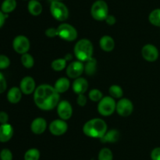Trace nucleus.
Returning <instances> with one entry per match:
<instances>
[{
	"label": "nucleus",
	"instance_id": "nucleus-1",
	"mask_svg": "<svg viewBox=\"0 0 160 160\" xmlns=\"http://www.w3.org/2000/svg\"><path fill=\"white\" fill-rule=\"evenodd\" d=\"M34 100L36 106L44 111H49L56 108L59 103V93L54 86L42 84L34 92Z\"/></svg>",
	"mask_w": 160,
	"mask_h": 160
},
{
	"label": "nucleus",
	"instance_id": "nucleus-2",
	"mask_svg": "<svg viewBox=\"0 0 160 160\" xmlns=\"http://www.w3.org/2000/svg\"><path fill=\"white\" fill-rule=\"evenodd\" d=\"M83 132L89 137L100 139L107 132V125L102 119H91L84 125Z\"/></svg>",
	"mask_w": 160,
	"mask_h": 160
},
{
	"label": "nucleus",
	"instance_id": "nucleus-3",
	"mask_svg": "<svg viewBox=\"0 0 160 160\" xmlns=\"http://www.w3.org/2000/svg\"><path fill=\"white\" fill-rule=\"evenodd\" d=\"M93 49V45L90 40L83 39L75 44L73 51L78 61L81 62H85L92 57Z\"/></svg>",
	"mask_w": 160,
	"mask_h": 160
},
{
	"label": "nucleus",
	"instance_id": "nucleus-4",
	"mask_svg": "<svg viewBox=\"0 0 160 160\" xmlns=\"http://www.w3.org/2000/svg\"><path fill=\"white\" fill-rule=\"evenodd\" d=\"M109 8L107 3L103 0H97L92 4L91 8V14L95 20H105L109 15Z\"/></svg>",
	"mask_w": 160,
	"mask_h": 160
},
{
	"label": "nucleus",
	"instance_id": "nucleus-5",
	"mask_svg": "<svg viewBox=\"0 0 160 160\" xmlns=\"http://www.w3.org/2000/svg\"><path fill=\"white\" fill-rule=\"evenodd\" d=\"M50 11L52 17L59 21H64L69 17L68 8L60 1H52Z\"/></svg>",
	"mask_w": 160,
	"mask_h": 160
},
{
	"label": "nucleus",
	"instance_id": "nucleus-6",
	"mask_svg": "<svg viewBox=\"0 0 160 160\" xmlns=\"http://www.w3.org/2000/svg\"><path fill=\"white\" fill-rule=\"evenodd\" d=\"M117 103L113 97H104L98 102V111L103 116H109L115 111Z\"/></svg>",
	"mask_w": 160,
	"mask_h": 160
},
{
	"label": "nucleus",
	"instance_id": "nucleus-7",
	"mask_svg": "<svg viewBox=\"0 0 160 160\" xmlns=\"http://www.w3.org/2000/svg\"><path fill=\"white\" fill-rule=\"evenodd\" d=\"M58 36L63 40L72 42L78 37V31L69 24H61L57 28Z\"/></svg>",
	"mask_w": 160,
	"mask_h": 160
},
{
	"label": "nucleus",
	"instance_id": "nucleus-8",
	"mask_svg": "<svg viewBox=\"0 0 160 160\" xmlns=\"http://www.w3.org/2000/svg\"><path fill=\"white\" fill-rule=\"evenodd\" d=\"M13 50L20 54H24L28 53L30 49V41L26 36L18 35L13 39L12 42Z\"/></svg>",
	"mask_w": 160,
	"mask_h": 160
},
{
	"label": "nucleus",
	"instance_id": "nucleus-9",
	"mask_svg": "<svg viewBox=\"0 0 160 160\" xmlns=\"http://www.w3.org/2000/svg\"><path fill=\"white\" fill-rule=\"evenodd\" d=\"M133 110H134V106L132 102L129 99L122 98L117 103L116 111L120 116L128 117L132 113Z\"/></svg>",
	"mask_w": 160,
	"mask_h": 160
},
{
	"label": "nucleus",
	"instance_id": "nucleus-10",
	"mask_svg": "<svg viewBox=\"0 0 160 160\" xmlns=\"http://www.w3.org/2000/svg\"><path fill=\"white\" fill-rule=\"evenodd\" d=\"M84 72V65L80 61H73L67 67V75L70 78H79Z\"/></svg>",
	"mask_w": 160,
	"mask_h": 160
},
{
	"label": "nucleus",
	"instance_id": "nucleus-11",
	"mask_svg": "<svg viewBox=\"0 0 160 160\" xmlns=\"http://www.w3.org/2000/svg\"><path fill=\"white\" fill-rule=\"evenodd\" d=\"M142 55L145 61L154 62L159 57V50L154 45L147 44L142 49Z\"/></svg>",
	"mask_w": 160,
	"mask_h": 160
},
{
	"label": "nucleus",
	"instance_id": "nucleus-12",
	"mask_svg": "<svg viewBox=\"0 0 160 160\" xmlns=\"http://www.w3.org/2000/svg\"><path fill=\"white\" fill-rule=\"evenodd\" d=\"M57 113L59 118L62 120H68L73 114V108L70 102L67 100L59 101L57 105Z\"/></svg>",
	"mask_w": 160,
	"mask_h": 160
},
{
	"label": "nucleus",
	"instance_id": "nucleus-13",
	"mask_svg": "<svg viewBox=\"0 0 160 160\" xmlns=\"http://www.w3.org/2000/svg\"><path fill=\"white\" fill-rule=\"evenodd\" d=\"M68 129L67 122L62 119H56L49 125V131L55 136H61L67 132Z\"/></svg>",
	"mask_w": 160,
	"mask_h": 160
},
{
	"label": "nucleus",
	"instance_id": "nucleus-14",
	"mask_svg": "<svg viewBox=\"0 0 160 160\" xmlns=\"http://www.w3.org/2000/svg\"><path fill=\"white\" fill-rule=\"evenodd\" d=\"M20 89L22 93L26 95H29L35 91V82L32 77L26 76L22 78L20 83Z\"/></svg>",
	"mask_w": 160,
	"mask_h": 160
},
{
	"label": "nucleus",
	"instance_id": "nucleus-15",
	"mask_svg": "<svg viewBox=\"0 0 160 160\" xmlns=\"http://www.w3.org/2000/svg\"><path fill=\"white\" fill-rule=\"evenodd\" d=\"M47 127V122L43 118H36L33 120L31 125V130L35 134H42L45 131Z\"/></svg>",
	"mask_w": 160,
	"mask_h": 160
},
{
	"label": "nucleus",
	"instance_id": "nucleus-16",
	"mask_svg": "<svg viewBox=\"0 0 160 160\" xmlns=\"http://www.w3.org/2000/svg\"><path fill=\"white\" fill-rule=\"evenodd\" d=\"M13 135V128L9 123L1 124L0 125V142L9 141Z\"/></svg>",
	"mask_w": 160,
	"mask_h": 160
},
{
	"label": "nucleus",
	"instance_id": "nucleus-17",
	"mask_svg": "<svg viewBox=\"0 0 160 160\" xmlns=\"http://www.w3.org/2000/svg\"><path fill=\"white\" fill-rule=\"evenodd\" d=\"M88 88V83L84 78H76L73 83V90L77 94H84Z\"/></svg>",
	"mask_w": 160,
	"mask_h": 160
},
{
	"label": "nucleus",
	"instance_id": "nucleus-18",
	"mask_svg": "<svg viewBox=\"0 0 160 160\" xmlns=\"http://www.w3.org/2000/svg\"><path fill=\"white\" fill-rule=\"evenodd\" d=\"M99 45L103 51L110 52L115 47V42L112 37L109 35H104L100 39Z\"/></svg>",
	"mask_w": 160,
	"mask_h": 160
},
{
	"label": "nucleus",
	"instance_id": "nucleus-19",
	"mask_svg": "<svg viewBox=\"0 0 160 160\" xmlns=\"http://www.w3.org/2000/svg\"><path fill=\"white\" fill-rule=\"evenodd\" d=\"M22 91L18 87H12L7 93V100L12 104H17L21 100Z\"/></svg>",
	"mask_w": 160,
	"mask_h": 160
},
{
	"label": "nucleus",
	"instance_id": "nucleus-20",
	"mask_svg": "<svg viewBox=\"0 0 160 160\" xmlns=\"http://www.w3.org/2000/svg\"><path fill=\"white\" fill-rule=\"evenodd\" d=\"M54 88L59 93H62L68 90L70 88V81L67 78H59L57 81L55 83Z\"/></svg>",
	"mask_w": 160,
	"mask_h": 160
},
{
	"label": "nucleus",
	"instance_id": "nucleus-21",
	"mask_svg": "<svg viewBox=\"0 0 160 160\" xmlns=\"http://www.w3.org/2000/svg\"><path fill=\"white\" fill-rule=\"evenodd\" d=\"M120 137V133L117 130H111L106 132L104 136L100 138V141L102 143H114L117 142Z\"/></svg>",
	"mask_w": 160,
	"mask_h": 160
},
{
	"label": "nucleus",
	"instance_id": "nucleus-22",
	"mask_svg": "<svg viewBox=\"0 0 160 160\" xmlns=\"http://www.w3.org/2000/svg\"><path fill=\"white\" fill-rule=\"evenodd\" d=\"M28 9L30 13L33 16H38L42 12V6L38 0H30Z\"/></svg>",
	"mask_w": 160,
	"mask_h": 160
},
{
	"label": "nucleus",
	"instance_id": "nucleus-23",
	"mask_svg": "<svg viewBox=\"0 0 160 160\" xmlns=\"http://www.w3.org/2000/svg\"><path fill=\"white\" fill-rule=\"evenodd\" d=\"M85 64H84V72L87 74L88 75H92L95 73L96 72V67H97V61L95 58L92 57L87 61H85Z\"/></svg>",
	"mask_w": 160,
	"mask_h": 160
},
{
	"label": "nucleus",
	"instance_id": "nucleus-24",
	"mask_svg": "<svg viewBox=\"0 0 160 160\" xmlns=\"http://www.w3.org/2000/svg\"><path fill=\"white\" fill-rule=\"evenodd\" d=\"M17 7V1L16 0H4L1 5V10L4 13L8 14L12 12Z\"/></svg>",
	"mask_w": 160,
	"mask_h": 160
},
{
	"label": "nucleus",
	"instance_id": "nucleus-25",
	"mask_svg": "<svg viewBox=\"0 0 160 160\" xmlns=\"http://www.w3.org/2000/svg\"><path fill=\"white\" fill-rule=\"evenodd\" d=\"M148 20L154 26L160 27V8L154 9L150 13Z\"/></svg>",
	"mask_w": 160,
	"mask_h": 160
},
{
	"label": "nucleus",
	"instance_id": "nucleus-26",
	"mask_svg": "<svg viewBox=\"0 0 160 160\" xmlns=\"http://www.w3.org/2000/svg\"><path fill=\"white\" fill-rule=\"evenodd\" d=\"M52 68L56 72H60L63 70L67 66V60L65 58H59V59L54 60L52 62Z\"/></svg>",
	"mask_w": 160,
	"mask_h": 160
},
{
	"label": "nucleus",
	"instance_id": "nucleus-27",
	"mask_svg": "<svg viewBox=\"0 0 160 160\" xmlns=\"http://www.w3.org/2000/svg\"><path fill=\"white\" fill-rule=\"evenodd\" d=\"M40 152L37 148H30L25 152L24 160H39Z\"/></svg>",
	"mask_w": 160,
	"mask_h": 160
},
{
	"label": "nucleus",
	"instance_id": "nucleus-28",
	"mask_svg": "<svg viewBox=\"0 0 160 160\" xmlns=\"http://www.w3.org/2000/svg\"><path fill=\"white\" fill-rule=\"evenodd\" d=\"M21 63L23 67H25L26 68H31L34 64V58L31 54L26 53L24 54H22Z\"/></svg>",
	"mask_w": 160,
	"mask_h": 160
},
{
	"label": "nucleus",
	"instance_id": "nucleus-29",
	"mask_svg": "<svg viewBox=\"0 0 160 160\" xmlns=\"http://www.w3.org/2000/svg\"><path fill=\"white\" fill-rule=\"evenodd\" d=\"M113 155L112 151L108 147H104L101 149L98 155V160H112Z\"/></svg>",
	"mask_w": 160,
	"mask_h": 160
},
{
	"label": "nucleus",
	"instance_id": "nucleus-30",
	"mask_svg": "<svg viewBox=\"0 0 160 160\" xmlns=\"http://www.w3.org/2000/svg\"><path fill=\"white\" fill-rule=\"evenodd\" d=\"M109 94L113 98H121L123 97V89L118 85H112L109 89Z\"/></svg>",
	"mask_w": 160,
	"mask_h": 160
},
{
	"label": "nucleus",
	"instance_id": "nucleus-31",
	"mask_svg": "<svg viewBox=\"0 0 160 160\" xmlns=\"http://www.w3.org/2000/svg\"><path fill=\"white\" fill-rule=\"evenodd\" d=\"M88 97L91 100L95 102H99L102 98V93L97 89H92L88 94Z\"/></svg>",
	"mask_w": 160,
	"mask_h": 160
},
{
	"label": "nucleus",
	"instance_id": "nucleus-32",
	"mask_svg": "<svg viewBox=\"0 0 160 160\" xmlns=\"http://www.w3.org/2000/svg\"><path fill=\"white\" fill-rule=\"evenodd\" d=\"M0 159L12 160V153L9 149L4 148L0 152Z\"/></svg>",
	"mask_w": 160,
	"mask_h": 160
},
{
	"label": "nucleus",
	"instance_id": "nucleus-33",
	"mask_svg": "<svg viewBox=\"0 0 160 160\" xmlns=\"http://www.w3.org/2000/svg\"><path fill=\"white\" fill-rule=\"evenodd\" d=\"M10 64V60L7 56L0 54V69H6Z\"/></svg>",
	"mask_w": 160,
	"mask_h": 160
},
{
	"label": "nucleus",
	"instance_id": "nucleus-34",
	"mask_svg": "<svg viewBox=\"0 0 160 160\" xmlns=\"http://www.w3.org/2000/svg\"><path fill=\"white\" fill-rule=\"evenodd\" d=\"M7 84H6V80L5 78L4 75L0 72V93H2L6 91Z\"/></svg>",
	"mask_w": 160,
	"mask_h": 160
},
{
	"label": "nucleus",
	"instance_id": "nucleus-35",
	"mask_svg": "<svg viewBox=\"0 0 160 160\" xmlns=\"http://www.w3.org/2000/svg\"><path fill=\"white\" fill-rule=\"evenodd\" d=\"M45 35L48 38H54L56 36H58V31L57 28H49L46 29L45 31Z\"/></svg>",
	"mask_w": 160,
	"mask_h": 160
},
{
	"label": "nucleus",
	"instance_id": "nucleus-36",
	"mask_svg": "<svg viewBox=\"0 0 160 160\" xmlns=\"http://www.w3.org/2000/svg\"><path fill=\"white\" fill-rule=\"evenodd\" d=\"M152 160H160V147H155L151 152Z\"/></svg>",
	"mask_w": 160,
	"mask_h": 160
},
{
	"label": "nucleus",
	"instance_id": "nucleus-37",
	"mask_svg": "<svg viewBox=\"0 0 160 160\" xmlns=\"http://www.w3.org/2000/svg\"><path fill=\"white\" fill-rule=\"evenodd\" d=\"M77 102H78L79 106L84 107L87 104V98L84 96V94H79L78 97V100H77Z\"/></svg>",
	"mask_w": 160,
	"mask_h": 160
},
{
	"label": "nucleus",
	"instance_id": "nucleus-38",
	"mask_svg": "<svg viewBox=\"0 0 160 160\" xmlns=\"http://www.w3.org/2000/svg\"><path fill=\"white\" fill-rule=\"evenodd\" d=\"M8 120H9V115L5 111H0V123H8Z\"/></svg>",
	"mask_w": 160,
	"mask_h": 160
},
{
	"label": "nucleus",
	"instance_id": "nucleus-39",
	"mask_svg": "<svg viewBox=\"0 0 160 160\" xmlns=\"http://www.w3.org/2000/svg\"><path fill=\"white\" fill-rule=\"evenodd\" d=\"M105 20H106V22L109 25H113V24H115V23H116V18H115V17L112 15H108L107 17H106V19Z\"/></svg>",
	"mask_w": 160,
	"mask_h": 160
},
{
	"label": "nucleus",
	"instance_id": "nucleus-40",
	"mask_svg": "<svg viewBox=\"0 0 160 160\" xmlns=\"http://www.w3.org/2000/svg\"><path fill=\"white\" fill-rule=\"evenodd\" d=\"M7 14L4 13L2 10H0V28L3 26L5 23V20H6V18L7 17Z\"/></svg>",
	"mask_w": 160,
	"mask_h": 160
},
{
	"label": "nucleus",
	"instance_id": "nucleus-41",
	"mask_svg": "<svg viewBox=\"0 0 160 160\" xmlns=\"http://www.w3.org/2000/svg\"><path fill=\"white\" fill-rule=\"evenodd\" d=\"M64 58H65V59L67 60V61H70V60L72 59V55L69 53V54H67V56H66Z\"/></svg>",
	"mask_w": 160,
	"mask_h": 160
},
{
	"label": "nucleus",
	"instance_id": "nucleus-42",
	"mask_svg": "<svg viewBox=\"0 0 160 160\" xmlns=\"http://www.w3.org/2000/svg\"><path fill=\"white\" fill-rule=\"evenodd\" d=\"M52 1H62V0H52Z\"/></svg>",
	"mask_w": 160,
	"mask_h": 160
},
{
	"label": "nucleus",
	"instance_id": "nucleus-43",
	"mask_svg": "<svg viewBox=\"0 0 160 160\" xmlns=\"http://www.w3.org/2000/svg\"><path fill=\"white\" fill-rule=\"evenodd\" d=\"M38 1H39V0H38Z\"/></svg>",
	"mask_w": 160,
	"mask_h": 160
}]
</instances>
